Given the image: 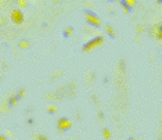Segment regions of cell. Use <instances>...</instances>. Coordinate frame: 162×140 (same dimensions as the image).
Wrapping results in <instances>:
<instances>
[{
  "instance_id": "cell-12",
  "label": "cell",
  "mask_w": 162,
  "mask_h": 140,
  "mask_svg": "<svg viewBox=\"0 0 162 140\" xmlns=\"http://www.w3.org/2000/svg\"><path fill=\"white\" fill-rule=\"evenodd\" d=\"M137 31H140V32H141V31H143V27H141V25H139V27H137Z\"/></svg>"
},
{
  "instance_id": "cell-4",
  "label": "cell",
  "mask_w": 162,
  "mask_h": 140,
  "mask_svg": "<svg viewBox=\"0 0 162 140\" xmlns=\"http://www.w3.org/2000/svg\"><path fill=\"white\" fill-rule=\"evenodd\" d=\"M69 126H71V122L68 121L67 118H63V119L58 121V128H60V129H67V128H69Z\"/></svg>"
},
{
  "instance_id": "cell-2",
  "label": "cell",
  "mask_w": 162,
  "mask_h": 140,
  "mask_svg": "<svg viewBox=\"0 0 162 140\" xmlns=\"http://www.w3.org/2000/svg\"><path fill=\"white\" fill-rule=\"evenodd\" d=\"M11 18H13V21L15 24H21L24 21V14H22V11L19 9H15L11 11Z\"/></svg>"
},
{
  "instance_id": "cell-11",
  "label": "cell",
  "mask_w": 162,
  "mask_h": 140,
  "mask_svg": "<svg viewBox=\"0 0 162 140\" xmlns=\"http://www.w3.org/2000/svg\"><path fill=\"white\" fill-rule=\"evenodd\" d=\"M54 110H55V107H53V105H51V107H49V111H50V112H54Z\"/></svg>"
},
{
  "instance_id": "cell-7",
  "label": "cell",
  "mask_w": 162,
  "mask_h": 140,
  "mask_svg": "<svg viewBox=\"0 0 162 140\" xmlns=\"http://www.w3.org/2000/svg\"><path fill=\"white\" fill-rule=\"evenodd\" d=\"M105 29H107V32L109 33V35H115V31L112 29V27H111V25H105Z\"/></svg>"
},
{
  "instance_id": "cell-1",
  "label": "cell",
  "mask_w": 162,
  "mask_h": 140,
  "mask_svg": "<svg viewBox=\"0 0 162 140\" xmlns=\"http://www.w3.org/2000/svg\"><path fill=\"white\" fill-rule=\"evenodd\" d=\"M104 42V37L103 36H97L94 37V39H91V40H89L85 46H83V51H89V50H91V49H94V47L100 46L101 43Z\"/></svg>"
},
{
  "instance_id": "cell-10",
  "label": "cell",
  "mask_w": 162,
  "mask_h": 140,
  "mask_svg": "<svg viewBox=\"0 0 162 140\" xmlns=\"http://www.w3.org/2000/svg\"><path fill=\"white\" fill-rule=\"evenodd\" d=\"M18 4H21V6H27V3H25V1H22V0H19V1H18Z\"/></svg>"
},
{
  "instance_id": "cell-5",
  "label": "cell",
  "mask_w": 162,
  "mask_h": 140,
  "mask_svg": "<svg viewBox=\"0 0 162 140\" xmlns=\"http://www.w3.org/2000/svg\"><path fill=\"white\" fill-rule=\"evenodd\" d=\"M153 32H154V36L158 37V39H161V36H162V35H161V25H158V24H157V25L153 28Z\"/></svg>"
},
{
  "instance_id": "cell-9",
  "label": "cell",
  "mask_w": 162,
  "mask_h": 140,
  "mask_svg": "<svg viewBox=\"0 0 162 140\" xmlns=\"http://www.w3.org/2000/svg\"><path fill=\"white\" fill-rule=\"evenodd\" d=\"M103 133H104V136H105V137H109V132H108V129L103 131Z\"/></svg>"
},
{
  "instance_id": "cell-8",
  "label": "cell",
  "mask_w": 162,
  "mask_h": 140,
  "mask_svg": "<svg viewBox=\"0 0 162 140\" xmlns=\"http://www.w3.org/2000/svg\"><path fill=\"white\" fill-rule=\"evenodd\" d=\"M65 32H67V35H71L72 32H73V29H72V27H67Z\"/></svg>"
},
{
  "instance_id": "cell-6",
  "label": "cell",
  "mask_w": 162,
  "mask_h": 140,
  "mask_svg": "<svg viewBox=\"0 0 162 140\" xmlns=\"http://www.w3.org/2000/svg\"><path fill=\"white\" fill-rule=\"evenodd\" d=\"M19 47H21V49H28V47H29V42L25 40V39H22V40L19 42Z\"/></svg>"
},
{
  "instance_id": "cell-3",
  "label": "cell",
  "mask_w": 162,
  "mask_h": 140,
  "mask_svg": "<svg viewBox=\"0 0 162 140\" xmlns=\"http://www.w3.org/2000/svg\"><path fill=\"white\" fill-rule=\"evenodd\" d=\"M85 17H86V19L89 21L90 24H93V25H96V27H99L100 24H101V21H100L99 17H97L96 14L90 13V11H86V13H85Z\"/></svg>"
}]
</instances>
